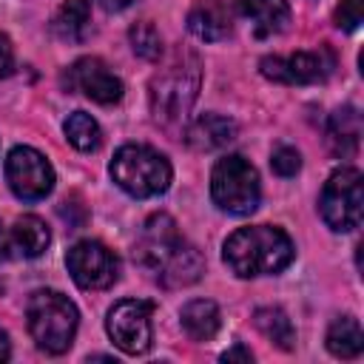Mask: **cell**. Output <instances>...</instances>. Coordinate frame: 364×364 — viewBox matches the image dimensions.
I'll return each mask as SVG.
<instances>
[{
  "label": "cell",
  "mask_w": 364,
  "mask_h": 364,
  "mask_svg": "<svg viewBox=\"0 0 364 364\" xmlns=\"http://www.w3.org/2000/svg\"><path fill=\"white\" fill-rule=\"evenodd\" d=\"M202 88V63L191 48H176L151 80V114L162 128H179Z\"/></svg>",
  "instance_id": "1"
},
{
  "label": "cell",
  "mask_w": 364,
  "mask_h": 364,
  "mask_svg": "<svg viewBox=\"0 0 364 364\" xmlns=\"http://www.w3.org/2000/svg\"><path fill=\"white\" fill-rule=\"evenodd\" d=\"M222 259L239 279L273 276L293 262V242L282 228L250 225L228 236Z\"/></svg>",
  "instance_id": "2"
},
{
  "label": "cell",
  "mask_w": 364,
  "mask_h": 364,
  "mask_svg": "<svg viewBox=\"0 0 364 364\" xmlns=\"http://www.w3.org/2000/svg\"><path fill=\"white\" fill-rule=\"evenodd\" d=\"M26 316H28V333L40 350L60 355L71 347L80 324V313L68 296L57 290H37L28 299Z\"/></svg>",
  "instance_id": "3"
},
{
  "label": "cell",
  "mask_w": 364,
  "mask_h": 364,
  "mask_svg": "<svg viewBox=\"0 0 364 364\" xmlns=\"http://www.w3.org/2000/svg\"><path fill=\"white\" fill-rule=\"evenodd\" d=\"M111 176L114 182L136 196V199H148V196H156V193H165L168 185H171V162L148 148V145H122L114 159H111Z\"/></svg>",
  "instance_id": "4"
},
{
  "label": "cell",
  "mask_w": 364,
  "mask_h": 364,
  "mask_svg": "<svg viewBox=\"0 0 364 364\" xmlns=\"http://www.w3.org/2000/svg\"><path fill=\"white\" fill-rule=\"evenodd\" d=\"M259 173L245 156L228 154L213 165L210 196L222 210L233 216H247L259 208Z\"/></svg>",
  "instance_id": "5"
},
{
  "label": "cell",
  "mask_w": 364,
  "mask_h": 364,
  "mask_svg": "<svg viewBox=\"0 0 364 364\" xmlns=\"http://www.w3.org/2000/svg\"><path fill=\"white\" fill-rule=\"evenodd\" d=\"M318 210H321V219L330 230H336V233L355 230L361 225V213H364L361 171H355V168L336 171L321 188Z\"/></svg>",
  "instance_id": "6"
},
{
  "label": "cell",
  "mask_w": 364,
  "mask_h": 364,
  "mask_svg": "<svg viewBox=\"0 0 364 364\" xmlns=\"http://www.w3.org/2000/svg\"><path fill=\"white\" fill-rule=\"evenodd\" d=\"M151 313L154 304L145 299H122L108 310L105 318V330L111 336V341L128 353V355H139L151 347Z\"/></svg>",
  "instance_id": "7"
},
{
  "label": "cell",
  "mask_w": 364,
  "mask_h": 364,
  "mask_svg": "<svg viewBox=\"0 0 364 364\" xmlns=\"http://www.w3.org/2000/svg\"><path fill=\"white\" fill-rule=\"evenodd\" d=\"M6 179H9V188L14 191V196H20L26 202H37L51 193L54 168L48 165V159L40 151H34L28 145H17L6 159Z\"/></svg>",
  "instance_id": "8"
},
{
  "label": "cell",
  "mask_w": 364,
  "mask_h": 364,
  "mask_svg": "<svg viewBox=\"0 0 364 364\" xmlns=\"http://www.w3.org/2000/svg\"><path fill=\"white\" fill-rule=\"evenodd\" d=\"M65 264H68V273L71 279L82 287V290H105L117 282L119 276V262L117 256L100 245V242H77L68 256H65Z\"/></svg>",
  "instance_id": "9"
},
{
  "label": "cell",
  "mask_w": 364,
  "mask_h": 364,
  "mask_svg": "<svg viewBox=\"0 0 364 364\" xmlns=\"http://www.w3.org/2000/svg\"><path fill=\"white\" fill-rule=\"evenodd\" d=\"M259 68L273 82L313 85V82H324L327 74L333 71V54L327 48H318V51H296L290 57H264Z\"/></svg>",
  "instance_id": "10"
},
{
  "label": "cell",
  "mask_w": 364,
  "mask_h": 364,
  "mask_svg": "<svg viewBox=\"0 0 364 364\" xmlns=\"http://www.w3.org/2000/svg\"><path fill=\"white\" fill-rule=\"evenodd\" d=\"M65 82L71 91H80L100 105H111L122 100V80L100 57H80L68 68Z\"/></svg>",
  "instance_id": "11"
},
{
  "label": "cell",
  "mask_w": 364,
  "mask_h": 364,
  "mask_svg": "<svg viewBox=\"0 0 364 364\" xmlns=\"http://www.w3.org/2000/svg\"><path fill=\"white\" fill-rule=\"evenodd\" d=\"M182 245L179 239V230H176V222L168 216V213H154L151 219H145L139 236H136V245H134V259L148 267V270H159L171 253Z\"/></svg>",
  "instance_id": "12"
},
{
  "label": "cell",
  "mask_w": 364,
  "mask_h": 364,
  "mask_svg": "<svg viewBox=\"0 0 364 364\" xmlns=\"http://www.w3.org/2000/svg\"><path fill=\"white\" fill-rule=\"evenodd\" d=\"M188 28L205 43H219L230 37V11L222 0H196L188 11Z\"/></svg>",
  "instance_id": "13"
},
{
  "label": "cell",
  "mask_w": 364,
  "mask_h": 364,
  "mask_svg": "<svg viewBox=\"0 0 364 364\" xmlns=\"http://www.w3.org/2000/svg\"><path fill=\"white\" fill-rule=\"evenodd\" d=\"M233 136H236V125L222 114H202L185 131V139L193 151H219L228 142H233Z\"/></svg>",
  "instance_id": "14"
},
{
  "label": "cell",
  "mask_w": 364,
  "mask_h": 364,
  "mask_svg": "<svg viewBox=\"0 0 364 364\" xmlns=\"http://www.w3.org/2000/svg\"><path fill=\"white\" fill-rule=\"evenodd\" d=\"M239 11L253 23L256 37L279 34L290 23L287 0H239Z\"/></svg>",
  "instance_id": "15"
},
{
  "label": "cell",
  "mask_w": 364,
  "mask_h": 364,
  "mask_svg": "<svg viewBox=\"0 0 364 364\" xmlns=\"http://www.w3.org/2000/svg\"><path fill=\"white\" fill-rule=\"evenodd\" d=\"M202 270H205V262H202L199 250L193 245L182 242L156 273H159V282L165 287H188L202 276Z\"/></svg>",
  "instance_id": "16"
},
{
  "label": "cell",
  "mask_w": 364,
  "mask_h": 364,
  "mask_svg": "<svg viewBox=\"0 0 364 364\" xmlns=\"http://www.w3.org/2000/svg\"><path fill=\"white\" fill-rule=\"evenodd\" d=\"M361 139V114L353 105L338 108L327 122V142L336 156H353Z\"/></svg>",
  "instance_id": "17"
},
{
  "label": "cell",
  "mask_w": 364,
  "mask_h": 364,
  "mask_svg": "<svg viewBox=\"0 0 364 364\" xmlns=\"http://www.w3.org/2000/svg\"><path fill=\"white\" fill-rule=\"evenodd\" d=\"M91 31V3L88 0H63L54 14V34L63 43H82Z\"/></svg>",
  "instance_id": "18"
},
{
  "label": "cell",
  "mask_w": 364,
  "mask_h": 364,
  "mask_svg": "<svg viewBox=\"0 0 364 364\" xmlns=\"http://www.w3.org/2000/svg\"><path fill=\"white\" fill-rule=\"evenodd\" d=\"M51 242V233L46 228V222L34 213L28 216H20L11 228V247L17 250V256H26V259H37L46 253Z\"/></svg>",
  "instance_id": "19"
},
{
  "label": "cell",
  "mask_w": 364,
  "mask_h": 364,
  "mask_svg": "<svg viewBox=\"0 0 364 364\" xmlns=\"http://www.w3.org/2000/svg\"><path fill=\"white\" fill-rule=\"evenodd\" d=\"M179 318H182V327H185V333H188L191 338L208 341V338L216 336L222 316H219V307H216L210 299H193V301H188V304L182 307Z\"/></svg>",
  "instance_id": "20"
},
{
  "label": "cell",
  "mask_w": 364,
  "mask_h": 364,
  "mask_svg": "<svg viewBox=\"0 0 364 364\" xmlns=\"http://www.w3.org/2000/svg\"><path fill=\"white\" fill-rule=\"evenodd\" d=\"M327 350L336 358H355L364 350V333L358 318L353 316H338L327 327Z\"/></svg>",
  "instance_id": "21"
},
{
  "label": "cell",
  "mask_w": 364,
  "mask_h": 364,
  "mask_svg": "<svg viewBox=\"0 0 364 364\" xmlns=\"http://www.w3.org/2000/svg\"><path fill=\"white\" fill-rule=\"evenodd\" d=\"M253 324L276 347H282V350H293L296 347V330H293V324H290V318H287V313L282 307H259L253 313Z\"/></svg>",
  "instance_id": "22"
},
{
  "label": "cell",
  "mask_w": 364,
  "mask_h": 364,
  "mask_svg": "<svg viewBox=\"0 0 364 364\" xmlns=\"http://www.w3.org/2000/svg\"><path fill=\"white\" fill-rule=\"evenodd\" d=\"M63 131H65V139H68L77 151H97L100 142H102V134H100L97 119H94L91 114H85V111L68 114Z\"/></svg>",
  "instance_id": "23"
},
{
  "label": "cell",
  "mask_w": 364,
  "mask_h": 364,
  "mask_svg": "<svg viewBox=\"0 0 364 364\" xmlns=\"http://www.w3.org/2000/svg\"><path fill=\"white\" fill-rule=\"evenodd\" d=\"M128 40H131L134 54H139L142 60H159L162 57V37L154 28V23H148V20L134 23L128 31Z\"/></svg>",
  "instance_id": "24"
},
{
  "label": "cell",
  "mask_w": 364,
  "mask_h": 364,
  "mask_svg": "<svg viewBox=\"0 0 364 364\" xmlns=\"http://www.w3.org/2000/svg\"><path fill=\"white\" fill-rule=\"evenodd\" d=\"M270 165H273V171H276L279 176H293V173L301 168V156H299L296 148L279 145V148L273 151V156H270Z\"/></svg>",
  "instance_id": "25"
},
{
  "label": "cell",
  "mask_w": 364,
  "mask_h": 364,
  "mask_svg": "<svg viewBox=\"0 0 364 364\" xmlns=\"http://www.w3.org/2000/svg\"><path fill=\"white\" fill-rule=\"evenodd\" d=\"M361 14H364L361 0H341V6H338V11H336V23H338L341 28L353 31V28H358Z\"/></svg>",
  "instance_id": "26"
},
{
  "label": "cell",
  "mask_w": 364,
  "mask_h": 364,
  "mask_svg": "<svg viewBox=\"0 0 364 364\" xmlns=\"http://www.w3.org/2000/svg\"><path fill=\"white\" fill-rule=\"evenodd\" d=\"M14 68V51H11V43L6 34H0V80L9 77Z\"/></svg>",
  "instance_id": "27"
},
{
  "label": "cell",
  "mask_w": 364,
  "mask_h": 364,
  "mask_svg": "<svg viewBox=\"0 0 364 364\" xmlns=\"http://www.w3.org/2000/svg\"><path fill=\"white\" fill-rule=\"evenodd\" d=\"M222 358H225V361H250L253 355H250V350H245L242 344H236V347H230Z\"/></svg>",
  "instance_id": "28"
},
{
  "label": "cell",
  "mask_w": 364,
  "mask_h": 364,
  "mask_svg": "<svg viewBox=\"0 0 364 364\" xmlns=\"http://www.w3.org/2000/svg\"><path fill=\"white\" fill-rule=\"evenodd\" d=\"M134 0H100V6L105 9V11H122V9H128Z\"/></svg>",
  "instance_id": "29"
},
{
  "label": "cell",
  "mask_w": 364,
  "mask_h": 364,
  "mask_svg": "<svg viewBox=\"0 0 364 364\" xmlns=\"http://www.w3.org/2000/svg\"><path fill=\"white\" fill-rule=\"evenodd\" d=\"M9 353H11V347H9V336L0 330V361H6V358H9Z\"/></svg>",
  "instance_id": "30"
},
{
  "label": "cell",
  "mask_w": 364,
  "mask_h": 364,
  "mask_svg": "<svg viewBox=\"0 0 364 364\" xmlns=\"http://www.w3.org/2000/svg\"><path fill=\"white\" fill-rule=\"evenodd\" d=\"M3 253H6V233H3V225H0V259H3Z\"/></svg>",
  "instance_id": "31"
}]
</instances>
